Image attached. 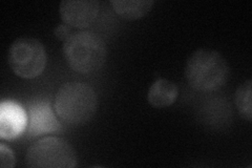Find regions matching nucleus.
I'll list each match as a JSON object with an SVG mask.
<instances>
[{"label": "nucleus", "instance_id": "5", "mask_svg": "<svg viewBox=\"0 0 252 168\" xmlns=\"http://www.w3.org/2000/svg\"><path fill=\"white\" fill-rule=\"evenodd\" d=\"M26 159L33 168H73L78 163L72 145L58 137H45L32 144Z\"/></svg>", "mask_w": 252, "mask_h": 168}, {"label": "nucleus", "instance_id": "2", "mask_svg": "<svg viewBox=\"0 0 252 168\" xmlns=\"http://www.w3.org/2000/svg\"><path fill=\"white\" fill-rule=\"evenodd\" d=\"M98 107L97 94L92 86L82 82H68L58 90L54 101L57 117L69 125L89 122Z\"/></svg>", "mask_w": 252, "mask_h": 168}, {"label": "nucleus", "instance_id": "3", "mask_svg": "<svg viewBox=\"0 0 252 168\" xmlns=\"http://www.w3.org/2000/svg\"><path fill=\"white\" fill-rule=\"evenodd\" d=\"M63 56L68 67L79 74L96 73L106 61V45L97 34L79 31L63 43Z\"/></svg>", "mask_w": 252, "mask_h": 168}, {"label": "nucleus", "instance_id": "10", "mask_svg": "<svg viewBox=\"0 0 252 168\" xmlns=\"http://www.w3.org/2000/svg\"><path fill=\"white\" fill-rule=\"evenodd\" d=\"M115 12L127 20L143 18L155 4L154 0H112Z\"/></svg>", "mask_w": 252, "mask_h": 168}, {"label": "nucleus", "instance_id": "12", "mask_svg": "<svg viewBox=\"0 0 252 168\" xmlns=\"http://www.w3.org/2000/svg\"><path fill=\"white\" fill-rule=\"evenodd\" d=\"M15 165V156L10 147L0 144V166L2 168H12Z\"/></svg>", "mask_w": 252, "mask_h": 168}, {"label": "nucleus", "instance_id": "9", "mask_svg": "<svg viewBox=\"0 0 252 168\" xmlns=\"http://www.w3.org/2000/svg\"><path fill=\"white\" fill-rule=\"evenodd\" d=\"M179 96L178 85L167 79H158L151 85L147 94L148 103L155 108L168 107Z\"/></svg>", "mask_w": 252, "mask_h": 168}, {"label": "nucleus", "instance_id": "1", "mask_svg": "<svg viewBox=\"0 0 252 168\" xmlns=\"http://www.w3.org/2000/svg\"><path fill=\"white\" fill-rule=\"evenodd\" d=\"M229 76L230 67L227 60L215 50L199 49L187 59L185 78L195 91H218L228 82Z\"/></svg>", "mask_w": 252, "mask_h": 168}, {"label": "nucleus", "instance_id": "8", "mask_svg": "<svg viewBox=\"0 0 252 168\" xmlns=\"http://www.w3.org/2000/svg\"><path fill=\"white\" fill-rule=\"evenodd\" d=\"M28 133L32 137H37L47 133L60 130V123L47 102L36 103L29 110Z\"/></svg>", "mask_w": 252, "mask_h": 168}, {"label": "nucleus", "instance_id": "7", "mask_svg": "<svg viewBox=\"0 0 252 168\" xmlns=\"http://www.w3.org/2000/svg\"><path fill=\"white\" fill-rule=\"evenodd\" d=\"M26 110L13 101H2L0 105V137L14 140L25 132L28 124Z\"/></svg>", "mask_w": 252, "mask_h": 168}, {"label": "nucleus", "instance_id": "6", "mask_svg": "<svg viewBox=\"0 0 252 168\" xmlns=\"http://www.w3.org/2000/svg\"><path fill=\"white\" fill-rule=\"evenodd\" d=\"M59 13L68 27L83 29L96 19L99 2L97 0H63L59 5Z\"/></svg>", "mask_w": 252, "mask_h": 168}, {"label": "nucleus", "instance_id": "11", "mask_svg": "<svg viewBox=\"0 0 252 168\" xmlns=\"http://www.w3.org/2000/svg\"><path fill=\"white\" fill-rule=\"evenodd\" d=\"M252 92V81L247 80L242 83L235 92V105L238 108L240 115L251 122L252 120V101L251 93Z\"/></svg>", "mask_w": 252, "mask_h": 168}, {"label": "nucleus", "instance_id": "4", "mask_svg": "<svg viewBox=\"0 0 252 168\" xmlns=\"http://www.w3.org/2000/svg\"><path fill=\"white\" fill-rule=\"evenodd\" d=\"M7 61L16 76L22 79H34L40 76L46 67L45 47L38 39L23 37L12 43Z\"/></svg>", "mask_w": 252, "mask_h": 168}, {"label": "nucleus", "instance_id": "13", "mask_svg": "<svg viewBox=\"0 0 252 168\" xmlns=\"http://www.w3.org/2000/svg\"><path fill=\"white\" fill-rule=\"evenodd\" d=\"M55 36H56L59 40H62V41H65V40L72 35L70 34V28L65 25V23H63V25H59L56 29L54 31Z\"/></svg>", "mask_w": 252, "mask_h": 168}]
</instances>
